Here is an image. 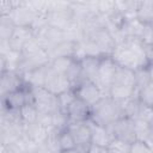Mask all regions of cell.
I'll use <instances>...</instances> for the list:
<instances>
[{"label": "cell", "instance_id": "cell-42", "mask_svg": "<svg viewBox=\"0 0 153 153\" xmlns=\"http://www.w3.org/2000/svg\"><path fill=\"white\" fill-rule=\"evenodd\" d=\"M61 153H81L78 148H74V149H68V151H62Z\"/></svg>", "mask_w": 153, "mask_h": 153}, {"label": "cell", "instance_id": "cell-9", "mask_svg": "<svg viewBox=\"0 0 153 153\" xmlns=\"http://www.w3.org/2000/svg\"><path fill=\"white\" fill-rule=\"evenodd\" d=\"M43 87L47 88L49 92L54 93L55 96H59V94L73 88V85L66 75L55 72L50 66H48V71H47L45 81H44Z\"/></svg>", "mask_w": 153, "mask_h": 153}, {"label": "cell", "instance_id": "cell-14", "mask_svg": "<svg viewBox=\"0 0 153 153\" xmlns=\"http://www.w3.org/2000/svg\"><path fill=\"white\" fill-rule=\"evenodd\" d=\"M35 37V33L33 31L31 30V27H24V26H16L10 41H8V44H10V48L14 51H18V53H22V49L23 47Z\"/></svg>", "mask_w": 153, "mask_h": 153}, {"label": "cell", "instance_id": "cell-25", "mask_svg": "<svg viewBox=\"0 0 153 153\" xmlns=\"http://www.w3.org/2000/svg\"><path fill=\"white\" fill-rule=\"evenodd\" d=\"M57 141H59V146H60L61 152L62 151H68V149L76 148L74 137H73L72 133L68 130V128L57 133Z\"/></svg>", "mask_w": 153, "mask_h": 153}, {"label": "cell", "instance_id": "cell-26", "mask_svg": "<svg viewBox=\"0 0 153 153\" xmlns=\"http://www.w3.org/2000/svg\"><path fill=\"white\" fill-rule=\"evenodd\" d=\"M16 25L10 17H0V41H10Z\"/></svg>", "mask_w": 153, "mask_h": 153}, {"label": "cell", "instance_id": "cell-19", "mask_svg": "<svg viewBox=\"0 0 153 153\" xmlns=\"http://www.w3.org/2000/svg\"><path fill=\"white\" fill-rule=\"evenodd\" d=\"M112 85L127 86V87L135 88V72L131 71V69H128V68L118 66Z\"/></svg>", "mask_w": 153, "mask_h": 153}, {"label": "cell", "instance_id": "cell-29", "mask_svg": "<svg viewBox=\"0 0 153 153\" xmlns=\"http://www.w3.org/2000/svg\"><path fill=\"white\" fill-rule=\"evenodd\" d=\"M69 126V120L66 112L57 110L53 114V128L55 131H61L63 129H67Z\"/></svg>", "mask_w": 153, "mask_h": 153}, {"label": "cell", "instance_id": "cell-16", "mask_svg": "<svg viewBox=\"0 0 153 153\" xmlns=\"http://www.w3.org/2000/svg\"><path fill=\"white\" fill-rule=\"evenodd\" d=\"M100 57H91L87 56L80 61L81 68V80H91L97 84L98 76V66Z\"/></svg>", "mask_w": 153, "mask_h": 153}, {"label": "cell", "instance_id": "cell-35", "mask_svg": "<svg viewBox=\"0 0 153 153\" xmlns=\"http://www.w3.org/2000/svg\"><path fill=\"white\" fill-rule=\"evenodd\" d=\"M130 153H153V149L147 142L136 140L135 142L131 143Z\"/></svg>", "mask_w": 153, "mask_h": 153}, {"label": "cell", "instance_id": "cell-21", "mask_svg": "<svg viewBox=\"0 0 153 153\" xmlns=\"http://www.w3.org/2000/svg\"><path fill=\"white\" fill-rule=\"evenodd\" d=\"M108 96L116 102H124L133 97H137L135 88L127 87V86H118V85H112L109 90Z\"/></svg>", "mask_w": 153, "mask_h": 153}, {"label": "cell", "instance_id": "cell-3", "mask_svg": "<svg viewBox=\"0 0 153 153\" xmlns=\"http://www.w3.org/2000/svg\"><path fill=\"white\" fill-rule=\"evenodd\" d=\"M32 103L36 105L39 114H54L60 110L57 96L49 92L44 87H30Z\"/></svg>", "mask_w": 153, "mask_h": 153}, {"label": "cell", "instance_id": "cell-6", "mask_svg": "<svg viewBox=\"0 0 153 153\" xmlns=\"http://www.w3.org/2000/svg\"><path fill=\"white\" fill-rule=\"evenodd\" d=\"M32 102L30 87L24 86L19 90H16L13 92H10L1 97V109L5 110H12V111H19L26 103Z\"/></svg>", "mask_w": 153, "mask_h": 153}, {"label": "cell", "instance_id": "cell-34", "mask_svg": "<svg viewBox=\"0 0 153 153\" xmlns=\"http://www.w3.org/2000/svg\"><path fill=\"white\" fill-rule=\"evenodd\" d=\"M140 42L145 47L153 45V24H145L143 32L141 35Z\"/></svg>", "mask_w": 153, "mask_h": 153}, {"label": "cell", "instance_id": "cell-23", "mask_svg": "<svg viewBox=\"0 0 153 153\" xmlns=\"http://www.w3.org/2000/svg\"><path fill=\"white\" fill-rule=\"evenodd\" d=\"M79 61L74 60L73 57H57L50 61L49 66L57 73L67 75V73L71 71V68Z\"/></svg>", "mask_w": 153, "mask_h": 153}, {"label": "cell", "instance_id": "cell-30", "mask_svg": "<svg viewBox=\"0 0 153 153\" xmlns=\"http://www.w3.org/2000/svg\"><path fill=\"white\" fill-rule=\"evenodd\" d=\"M137 99L142 105L153 109V81H151L137 93Z\"/></svg>", "mask_w": 153, "mask_h": 153}, {"label": "cell", "instance_id": "cell-5", "mask_svg": "<svg viewBox=\"0 0 153 153\" xmlns=\"http://www.w3.org/2000/svg\"><path fill=\"white\" fill-rule=\"evenodd\" d=\"M76 98L85 102L91 108L96 105L103 97H105L103 90L98 86V84L91 80H80L75 86H73Z\"/></svg>", "mask_w": 153, "mask_h": 153}, {"label": "cell", "instance_id": "cell-13", "mask_svg": "<svg viewBox=\"0 0 153 153\" xmlns=\"http://www.w3.org/2000/svg\"><path fill=\"white\" fill-rule=\"evenodd\" d=\"M69 123H79V122H86L91 118V106L87 105L81 99L76 98L71 106L66 111Z\"/></svg>", "mask_w": 153, "mask_h": 153}, {"label": "cell", "instance_id": "cell-36", "mask_svg": "<svg viewBox=\"0 0 153 153\" xmlns=\"http://www.w3.org/2000/svg\"><path fill=\"white\" fill-rule=\"evenodd\" d=\"M13 8H14V2L12 0H1L0 1V17H7Z\"/></svg>", "mask_w": 153, "mask_h": 153}, {"label": "cell", "instance_id": "cell-11", "mask_svg": "<svg viewBox=\"0 0 153 153\" xmlns=\"http://www.w3.org/2000/svg\"><path fill=\"white\" fill-rule=\"evenodd\" d=\"M13 2H14V8L11 11V13L7 17H10V19L13 22L16 26L31 27L37 16L26 7L25 1H13Z\"/></svg>", "mask_w": 153, "mask_h": 153}, {"label": "cell", "instance_id": "cell-32", "mask_svg": "<svg viewBox=\"0 0 153 153\" xmlns=\"http://www.w3.org/2000/svg\"><path fill=\"white\" fill-rule=\"evenodd\" d=\"M76 99V96H75V92L73 88L61 93L57 96V100H59V106H60V110L66 112L67 109L71 106V104Z\"/></svg>", "mask_w": 153, "mask_h": 153}, {"label": "cell", "instance_id": "cell-2", "mask_svg": "<svg viewBox=\"0 0 153 153\" xmlns=\"http://www.w3.org/2000/svg\"><path fill=\"white\" fill-rule=\"evenodd\" d=\"M121 117H124L122 103L111 99L109 96L103 97L96 105L91 108L90 120L104 127H110Z\"/></svg>", "mask_w": 153, "mask_h": 153}, {"label": "cell", "instance_id": "cell-37", "mask_svg": "<svg viewBox=\"0 0 153 153\" xmlns=\"http://www.w3.org/2000/svg\"><path fill=\"white\" fill-rule=\"evenodd\" d=\"M86 153H108V152H106V148H104V147H99V146H96V145H91Z\"/></svg>", "mask_w": 153, "mask_h": 153}, {"label": "cell", "instance_id": "cell-39", "mask_svg": "<svg viewBox=\"0 0 153 153\" xmlns=\"http://www.w3.org/2000/svg\"><path fill=\"white\" fill-rule=\"evenodd\" d=\"M35 153H53V152L48 148V146L45 143H43V145H39L37 147V149L35 151Z\"/></svg>", "mask_w": 153, "mask_h": 153}, {"label": "cell", "instance_id": "cell-41", "mask_svg": "<svg viewBox=\"0 0 153 153\" xmlns=\"http://www.w3.org/2000/svg\"><path fill=\"white\" fill-rule=\"evenodd\" d=\"M147 68H148V73H149V78H151V81H153V65H149Z\"/></svg>", "mask_w": 153, "mask_h": 153}, {"label": "cell", "instance_id": "cell-7", "mask_svg": "<svg viewBox=\"0 0 153 153\" xmlns=\"http://www.w3.org/2000/svg\"><path fill=\"white\" fill-rule=\"evenodd\" d=\"M109 128L111 130L114 139L126 141L130 145L136 141L135 124H134V120L130 117H127V116L121 117L116 122H114Z\"/></svg>", "mask_w": 153, "mask_h": 153}, {"label": "cell", "instance_id": "cell-4", "mask_svg": "<svg viewBox=\"0 0 153 153\" xmlns=\"http://www.w3.org/2000/svg\"><path fill=\"white\" fill-rule=\"evenodd\" d=\"M117 67V63L114 61L111 56H103L99 60L97 84L103 90L105 96L109 94V90L114 84Z\"/></svg>", "mask_w": 153, "mask_h": 153}, {"label": "cell", "instance_id": "cell-1", "mask_svg": "<svg viewBox=\"0 0 153 153\" xmlns=\"http://www.w3.org/2000/svg\"><path fill=\"white\" fill-rule=\"evenodd\" d=\"M111 57L117 66L137 71L149 66L145 45L137 39H127L121 44H117Z\"/></svg>", "mask_w": 153, "mask_h": 153}, {"label": "cell", "instance_id": "cell-27", "mask_svg": "<svg viewBox=\"0 0 153 153\" xmlns=\"http://www.w3.org/2000/svg\"><path fill=\"white\" fill-rule=\"evenodd\" d=\"M97 8H98V13L104 16L105 18H109L115 13H117L116 1L114 0H99L97 1Z\"/></svg>", "mask_w": 153, "mask_h": 153}, {"label": "cell", "instance_id": "cell-10", "mask_svg": "<svg viewBox=\"0 0 153 153\" xmlns=\"http://www.w3.org/2000/svg\"><path fill=\"white\" fill-rule=\"evenodd\" d=\"M85 37L91 38L98 45L103 56H111L116 48V43L106 27H99V29L85 35Z\"/></svg>", "mask_w": 153, "mask_h": 153}, {"label": "cell", "instance_id": "cell-15", "mask_svg": "<svg viewBox=\"0 0 153 153\" xmlns=\"http://www.w3.org/2000/svg\"><path fill=\"white\" fill-rule=\"evenodd\" d=\"M88 124H90L91 133H92V145L106 148L114 139L110 128L97 124L91 120H88Z\"/></svg>", "mask_w": 153, "mask_h": 153}, {"label": "cell", "instance_id": "cell-22", "mask_svg": "<svg viewBox=\"0 0 153 153\" xmlns=\"http://www.w3.org/2000/svg\"><path fill=\"white\" fill-rule=\"evenodd\" d=\"M136 18L143 24H153V0H143L139 2Z\"/></svg>", "mask_w": 153, "mask_h": 153}, {"label": "cell", "instance_id": "cell-38", "mask_svg": "<svg viewBox=\"0 0 153 153\" xmlns=\"http://www.w3.org/2000/svg\"><path fill=\"white\" fill-rule=\"evenodd\" d=\"M146 48V54H147V60L149 65H153V45L145 47Z\"/></svg>", "mask_w": 153, "mask_h": 153}, {"label": "cell", "instance_id": "cell-24", "mask_svg": "<svg viewBox=\"0 0 153 153\" xmlns=\"http://www.w3.org/2000/svg\"><path fill=\"white\" fill-rule=\"evenodd\" d=\"M26 7L37 17H47L49 12V1L44 0H25Z\"/></svg>", "mask_w": 153, "mask_h": 153}, {"label": "cell", "instance_id": "cell-33", "mask_svg": "<svg viewBox=\"0 0 153 153\" xmlns=\"http://www.w3.org/2000/svg\"><path fill=\"white\" fill-rule=\"evenodd\" d=\"M130 147L131 145L126 141L112 139L110 145L106 147V152L108 153H130Z\"/></svg>", "mask_w": 153, "mask_h": 153}, {"label": "cell", "instance_id": "cell-31", "mask_svg": "<svg viewBox=\"0 0 153 153\" xmlns=\"http://www.w3.org/2000/svg\"><path fill=\"white\" fill-rule=\"evenodd\" d=\"M134 124H135L136 140L146 142L148 139V135H149V123H147L146 121H142L140 118H135Z\"/></svg>", "mask_w": 153, "mask_h": 153}, {"label": "cell", "instance_id": "cell-20", "mask_svg": "<svg viewBox=\"0 0 153 153\" xmlns=\"http://www.w3.org/2000/svg\"><path fill=\"white\" fill-rule=\"evenodd\" d=\"M19 115H20V120L24 127L31 126L33 123H37L38 117H39V112L36 108V105L32 102L26 103L20 110H19Z\"/></svg>", "mask_w": 153, "mask_h": 153}, {"label": "cell", "instance_id": "cell-8", "mask_svg": "<svg viewBox=\"0 0 153 153\" xmlns=\"http://www.w3.org/2000/svg\"><path fill=\"white\" fill-rule=\"evenodd\" d=\"M67 128L74 137L76 148L81 153H86L90 146L92 145V133L88 121L79 122V123H69Z\"/></svg>", "mask_w": 153, "mask_h": 153}, {"label": "cell", "instance_id": "cell-17", "mask_svg": "<svg viewBox=\"0 0 153 153\" xmlns=\"http://www.w3.org/2000/svg\"><path fill=\"white\" fill-rule=\"evenodd\" d=\"M53 130H49L48 128L43 127L42 124H39L38 122L37 123H33L31 126H27L25 127V131H24V135L31 140L32 142H35L36 145H43L47 139L49 137L50 133Z\"/></svg>", "mask_w": 153, "mask_h": 153}, {"label": "cell", "instance_id": "cell-28", "mask_svg": "<svg viewBox=\"0 0 153 153\" xmlns=\"http://www.w3.org/2000/svg\"><path fill=\"white\" fill-rule=\"evenodd\" d=\"M149 82H151V78H149L147 67L135 71V92H136V94Z\"/></svg>", "mask_w": 153, "mask_h": 153}, {"label": "cell", "instance_id": "cell-40", "mask_svg": "<svg viewBox=\"0 0 153 153\" xmlns=\"http://www.w3.org/2000/svg\"><path fill=\"white\" fill-rule=\"evenodd\" d=\"M146 142H147V143L151 146V148L153 149V122L149 123V135H148V139H147Z\"/></svg>", "mask_w": 153, "mask_h": 153}, {"label": "cell", "instance_id": "cell-12", "mask_svg": "<svg viewBox=\"0 0 153 153\" xmlns=\"http://www.w3.org/2000/svg\"><path fill=\"white\" fill-rule=\"evenodd\" d=\"M25 86L23 76L19 72H4L0 76V94L1 97L19 90Z\"/></svg>", "mask_w": 153, "mask_h": 153}, {"label": "cell", "instance_id": "cell-18", "mask_svg": "<svg viewBox=\"0 0 153 153\" xmlns=\"http://www.w3.org/2000/svg\"><path fill=\"white\" fill-rule=\"evenodd\" d=\"M76 44L75 42H71V41H63L60 44H57L56 47H54L48 54L50 57V61L57 57H73L75 49H76Z\"/></svg>", "mask_w": 153, "mask_h": 153}]
</instances>
